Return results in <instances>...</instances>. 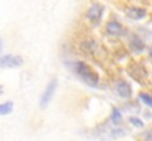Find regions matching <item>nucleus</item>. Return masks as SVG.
I'll return each instance as SVG.
<instances>
[{
  "label": "nucleus",
  "mask_w": 152,
  "mask_h": 141,
  "mask_svg": "<svg viewBox=\"0 0 152 141\" xmlns=\"http://www.w3.org/2000/svg\"><path fill=\"white\" fill-rule=\"evenodd\" d=\"M149 57H151V59H152V47H151V48H149Z\"/></svg>",
  "instance_id": "nucleus-15"
},
{
  "label": "nucleus",
  "mask_w": 152,
  "mask_h": 141,
  "mask_svg": "<svg viewBox=\"0 0 152 141\" xmlns=\"http://www.w3.org/2000/svg\"><path fill=\"white\" fill-rule=\"evenodd\" d=\"M126 15L130 18V19H134V21H139V19H143L146 16V10L142 9V7H129L126 9Z\"/></svg>",
  "instance_id": "nucleus-8"
},
{
  "label": "nucleus",
  "mask_w": 152,
  "mask_h": 141,
  "mask_svg": "<svg viewBox=\"0 0 152 141\" xmlns=\"http://www.w3.org/2000/svg\"><path fill=\"white\" fill-rule=\"evenodd\" d=\"M130 124H132L133 127H137V128H143V122H142L140 119H137V118H130Z\"/></svg>",
  "instance_id": "nucleus-13"
},
{
  "label": "nucleus",
  "mask_w": 152,
  "mask_h": 141,
  "mask_svg": "<svg viewBox=\"0 0 152 141\" xmlns=\"http://www.w3.org/2000/svg\"><path fill=\"white\" fill-rule=\"evenodd\" d=\"M56 85H58V82H56L55 78L48 84L45 93L42 94V97H40V107H42V109H46V107L49 106L50 100L53 98V94H55V91H56Z\"/></svg>",
  "instance_id": "nucleus-3"
},
{
  "label": "nucleus",
  "mask_w": 152,
  "mask_h": 141,
  "mask_svg": "<svg viewBox=\"0 0 152 141\" xmlns=\"http://www.w3.org/2000/svg\"><path fill=\"white\" fill-rule=\"evenodd\" d=\"M22 57L21 56H13V54H4L0 57V68H18L22 65Z\"/></svg>",
  "instance_id": "nucleus-4"
},
{
  "label": "nucleus",
  "mask_w": 152,
  "mask_h": 141,
  "mask_svg": "<svg viewBox=\"0 0 152 141\" xmlns=\"http://www.w3.org/2000/svg\"><path fill=\"white\" fill-rule=\"evenodd\" d=\"M72 71H74V72L78 75V78H80L83 82H86L87 85H90V87H98V85H99V77H98V74H95L93 69H92L86 62H81V60L74 62V63H72Z\"/></svg>",
  "instance_id": "nucleus-1"
},
{
  "label": "nucleus",
  "mask_w": 152,
  "mask_h": 141,
  "mask_svg": "<svg viewBox=\"0 0 152 141\" xmlns=\"http://www.w3.org/2000/svg\"><path fill=\"white\" fill-rule=\"evenodd\" d=\"M103 6H102L101 3H93V4H90V7L86 10V19L93 25V27H96V25H99V22H101L102 19V15H103Z\"/></svg>",
  "instance_id": "nucleus-2"
},
{
  "label": "nucleus",
  "mask_w": 152,
  "mask_h": 141,
  "mask_svg": "<svg viewBox=\"0 0 152 141\" xmlns=\"http://www.w3.org/2000/svg\"><path fill=\"white\" fill-rule=\"evenodd\" d=\"M115 93L121 98H130L132 97V87L126 81H118L117 85H115Z\"/></svg>",
  "instance_id": "nucleus-7"
},
{
  "label": "nucleus",
  "mask_w": 152,
  "mask_h": 141,
  "mask_svg": "<svg viewBox=\"0 0 152 141\" xmlns=\"http://www.w3.org/2000/svg\"><path fill=\"white\" fill-rule=\"evenodd\" d=\"M142 141H152V129H148L142 134Z\"/></svg>",
  "instance_id": "nucleus-14"
},
{
  "label": "nucleus",
  "mask_w": 152,
  "mask_h": 141,
  "mask_svg": "<svg viewBox=\"0 0 152 141\" xmlns=\"http://www.w3.org/2000/svg\"><path fill=\"white\" fill-rule=\"evenodd\" d=\"M98 41L96 40H93V38H86V40H83L81 43H80V50L84 53V54H87V56H92V54H95L96 53V50H98Z\"/></svg>",
  "instance_id": "nucleus-5"
},
{
  "label": "nucleus",
  "mask_w": 152,
  "mask_h": 141,
  "mask_svg": "<svg viewBox=\"0 0 152 141\" xmlns=\"http://www.w3.org/2000/svg\"><path fill=\"white\" fill-rule=\"evenodd\" d=\"M139 97H140V100L145 103V106H148V107L152 109V95H149V94H146V93H140Z\"/></svg>",
  "instance_id": "nucleus-12"
},
{
  "label": "nucleus",
  "mask_w": 152,
  "mask_h": 141,
  "mask_svg": "<svg viewBox=\"0 0 152 141\" xmlns=\"http://www.w3.org/2000/svg\"><path fill=\"white\" fill-rule=\"evenodd\" d=\"M130 47H132V50L134 53H140V51L145 50V43H143V40L139 35L133 34V37L130 38Z\"/></svg>",
  "instance_id": "nucleus-9"
},
{
  "label": "nucleus",
  "mask_w": 152,
  "mask_h": 141,
  "mask_svg": "<svg viewBox=\"0 0 152 141\" xmlns=\"http://www.w3.org/2000/svg\"><path fill=\"white\" fill-rule=\"evenodd\" d=\"M111 122L112 124H115V125H118V124H121V121H123V116H121V112L117 109V107H114L112 109V112H111Z\"/></svg>",
  "instance_id": "nucleus-10"
},
{
  "label": "nucleus",
  "mask_w": 152,
  "mask_h": 141,
  "mask_svg": "<svg viewBox=\"0 0 152 141\" xmlns=\"http://www.w3.org/2000/svg\"><path fill=\"white\" fill-rule=\"evenodd\" d=\"M106 33L112 37H121V35H124L126 31L121 27V24H118L117 21H109L106 24Z\"/></svg>",
  "instance_id": "nucleus-6"
},
{
  "label": "nucleus",
  "mask_w": 152,
  "mask_h": 141,
  "mask_svg": "<svg viewBox=\"0 0 152 141\" xmlns=\"http://www.w3.org/2000/svg\"><path fill=\"white\" fill-rule=\"evenodd\" d=\"M13 110V103L12 101H4L0 104V115H9Z\"/></svg>",
  "instance_id": "nucleus-11"
},
{
  "label": "nucleus",
  "mask_w": 152,
  "mask_h": 141,
  "mask_svg": "<svg viewBox=\"0 0 152 141\" xmlns=\"http://www.w3.org/2000/svg\"><path fill=\"white\" fill-rule=\"evenodd\" d=\"M0 47H1V43H0Z\"/></svg>",
  "instance_id": "nucleus-16"
}]
</instances>
